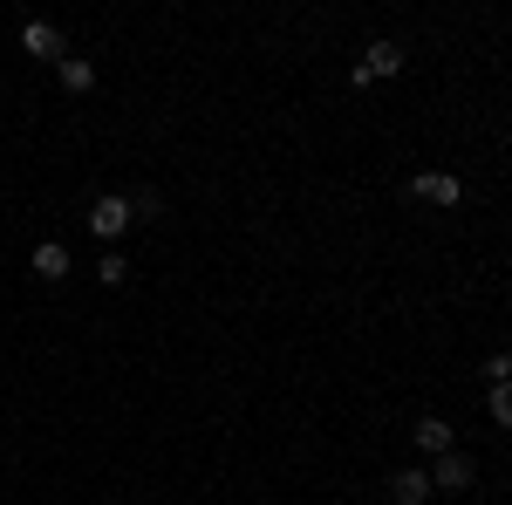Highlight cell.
<instances>
[{
  "instance_id": "1",
  "label": "cell",
  "mask_w": 512,
  "mask_h": 505,
  "mask_svg": "<svg viewBox=\"0 0 512 505\" xmlns=\"http://www.w3.org/2000/svg\"><path fill=\"white\" fill-rule=\"evenodd\" d=\"M130 226H137V219H130V198H96V205H89V233L103 239V246H110V239H123L130 233Z\"/></svg>"
},
{
  "instance_id": "2",
  "label": "cell",
  "mask_w": 512,
  "mask_h": 505,
  "mask_svg": "<svg viewBox=\"0 0 512 505\" xmlns=\"http://www.w3.org/2000/svg\"><path fill=\"white\" fill-rule=\"evenodd\" d=\"M410 192L424 198V205H444V212H451V205L465 198V185H458L451 171H417V178H410Z\"/></svg>"
},
{
  "instance_id": "3",
  "label": "cell",
  "mask_w": 512,
  "mask_h": 505,
  "mask_svg": "<svg viewBox=\"0 0 512 505\" xmlns=\"http://www.w3.org/2000/svg\"><path fill=\"white\" fill-rule=\"evenodd\" d=\"M403 69V48L396 41H369V55L355 62V82H376V76H396Z\"/></svg>"
},
{
  "instance_id": "4",
  "label": "cell",
  "mask_w": 512,
  "mask_h": 505,
  "mask_svg": "<svg viewBox=\"0 0 512 505\" xmlns=\"http://www.w3.org/2000/svg\"><path fill=\"white\" fill-rule=\"evenodd\" d=\"M465 485H472V458L465 451H444L431 465V492H465Z\"/></svg>"
},
{
  "instance_id": "5",
  "label": "cell",
  "mask_w": 512,
  "mask_h": 505,
  "mask_svg": "<svg viewBox=\"0 0 512 505\" xmlns=\"http://www.w3.org/2000/svg\"><path fill=\"white\" fill-rule=\"evenodd\" d=\"M410 437H417V451H424V458L458 451V437H451V424H444V417H417V430H410Z\"/></svg>"
},
{
  "instance_id": "6",
  "label": "cell",
  "mask_w": 512,
  "mask_h": 505,
  "mask_svg": "<svg viewBox=\"0 0 512 505\" xmlns=\"http://www.w3.org/2000/svg\"><path fill=\"white\" fill-rule=\"evenodd\" d=\"M390 499L396 505H424V499H431V471H396V478H390Z\"/></svg>"
},
{
  "instance_id": "7",
  "label": "cell",
  "mask_w": 512,
  "mask_h": 505,
  "mask_svg": "<svg viewBox=\"0 0 512 505\" xmlns=\"http://www.w3.org/2000/svg\"><path fill=\"white\" fill-rule=\"evenodd\" d=\"M21 48H28V55H48V62H62V35H55L48 21H28V28H21Z\"/></svg>"
},
{
  "instance_id": "8",
  "label": "cell",
  "mask_w": 512,
  "mask_h": 505,
  "mask_svg": "<svg viewBox=\"0 0 512 505\" xmlns=\"http://www.w3.org/2000/svg\"><path fill=\"white\" fill-rule=\"evenodd\" d=\"M35 273L41 280H62V273H69V246H62V239H41L35 246Z\"/></svg>"
},
{
  "instance_id": "9",
  "label": "cell",
  "mask_w": 512,
  "mask_h": 505,
  "mask_svg": "<svg viewBox=\"0 0 512 505\" xmlns=\"http://www.w3.org/2000/svg\"><path fill=\"white\" fill-rule=\"evenodd\" d=\"M55 76H62V89H96V69H89V62H82V55H62V62H55Z\"/></svg>"
},
{
  "instance_id": "10",
  "label": "cell",
  "mask_w": 512,
  "mask_h": 505,
  "mask_svg": "<svg viewBox=\"0 0 512 505\" xmlns=\"http://www.w3.org/2000/svg\"><path fill=\"white\" fill-rule=\"evenodd\" d=\"M96 280H103V287H123V280H130V260H123V253H103V260H96Z\"/></svg>"
},
{
  "instance_id": "11",
  "label": "cell",
  "mask_w": 512,
  "mask_h": 505,
  "mask_svg": "<svg viewBox=\"0 0 512 505\" xmlns=\"http://www.w3.org/2000/svg\"><path fill=\"white\" fill-rule=\"evenodd\" d=\"M485 410H492V424H506V430H512V383H492Z\"/></svg>"
},
{
  "instance_id": "12",
  "label": "cell",
  "mask_w": 512,
  "mask_h": 505,
  "mask_svg": "<svg viewBox=\"0 0 512 505\" xmlns=\"http://www.w3.org/2000/svg\"><path fill=\"white\" fill-rule=\"evenodd\" d=\"M158 212H164L158 192H130V219H158Z\"/></svg>"
},
{
  "instance_id": "13",
  "label": "cell",
  "mask_w": 512,
  "mask_h": 505,
  "mask_svg": "<svg viewBox=\"0 0 512 505\" xmlns=\"http://www.w3.org/2000/svg\"><path fill=\"white\" fill-rule=\"evenodd\" d=\"M485 383H512V349H499L492 362H485Z\"/></svg>"
}]
</instances>
